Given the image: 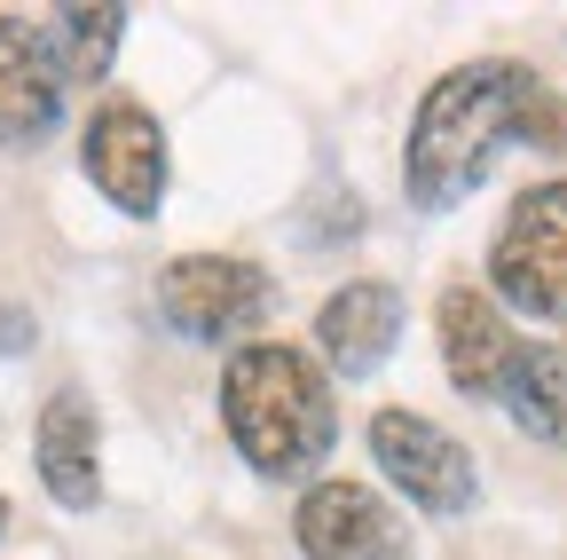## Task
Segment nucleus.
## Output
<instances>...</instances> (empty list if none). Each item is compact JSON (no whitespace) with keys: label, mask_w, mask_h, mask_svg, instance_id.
<instances>
[{"label":"nucleus","mask_w":567,"mask_h":560,"mask_svg":"<svg viewBox=\"0 0 567 560\" xmlns=\"http://www.w3.org/2000/svg\"><path fill=\"white\" fill-rule=\"evenodd\" d=\"M528 88L536 72L528 63H457V72H442L434 88H425L417 119H410V151H402V190L417 214H450V205H465L496 151L520 143V111H528Z\"/></svg>","instance_id":"nucleus-1"},{"label":"nucleus","mask_w":567,"mask_h":560,"mask_svg":"<svg viewBox=\"0 0 567 560\" xmlns=\"http://www.w3.org/2000/svg\"><path fill=\"white\" fill-rule=\"evenodd\" d=\"M221 427L252 458V474L300 481L331 458L339 403H331V379L316 356H300L284 339H245L221 371Z\"/></svg>","instance_id":"nucleus-2"},{"label":"nucleus","mask_w":567,"mask_h":560,"mask_svg":"<svg viewBox=\"0 0 567 560\" xmlns=\"http://www.w3.org/2000/svg\"><path fill=\"white\" fill-rule=\"evenodd\" d=\"M488 285L505 308L559 324L567 316V182H536L513 197L505 230L488 245Z\"/></svg>","instance_id":"nucleus-3"},{"label":"nucleus","mask_w":567,"mask_h":560,"mask_svg":"<svg viewBox=\"0 0 567 560\" xmlns=\"http://www.w3.org/2000/svg\"><path fill=\"white\" fill-rule=\"evenodd\" d=\"M371 458H379V474L402 489V498H410L417 513H434V521H457V513H473V498H481L473 450H465L450 427L417 418V410H379V418H371Z\"/></svg>","instance_id":"nucleus-4"},{"label":"nucleus","mask_w":567,"mask_h":560,"mask_svg":"<svg viewBox=\"0 0 567 560\" xmlns=\"http://www.w3.org/2000/svg\"><path fill=\"white\" fill-rule=\"evenodd\" d=\"M268 301H276L268 268L229 261V253H182V261H166V276H158V308H166L174 332H189V339H237V332H252V324L268 316Z\"/></svg>","instance_id":"nucleus-5"},{"label":"nucleus","mask_w":567,"mask_h":560,"mask_svg":"<svg viewBox=\"0 0 567 560\" xmlns=\"http://www.w3.org/2000/svg\"><path fill=\"white\" fill-rule=\"evenodd\" d=\"M80 166H87V182L118 205L126 222H151L158 197H166V134H158V119L142 111V103L118 95V103H103V111L87 119Z\"/></svg>","instance_id":"nucleus-6"},{"label":"nucleus","mask_w":567,"mask_h":560,"mask_svg":"<svg viewBox=\"0 0 567 560\" xmlns=\"http://www.w3.org/2000/svg\"><path fill=\"white\" fill-rule=\"evenodd\" d=\"M292 537L308 560H410V521L363 481H316L292 513Z\"/></svg>","instance_id":"nucleus-7"},{"label":"nucleus","mask_w":567,"mask_h":560,"mask_svg":"<svg viewBox=\"0 0 567 560\" xmlns=\"http://www.w3.org/2000/svg\"><path fill=\"white\" fill-rule=\"evenodd\" d=\"M63 63L48 48V24L0 17V151H32L63 119Z\"/></svg>","instance_id":"nucleus-8"},{"label":"nucleus","mask_w":567,"mask_h":560,"mask_svg":"<svg viewBox=\"0 0 567 560\" xmlns=\"http://www.w3.org/2000/svg\"><path fill=\"white\" fill-rule=\"evenodd\" d=\"M402 339V293L386 285V276H354V285H339L316 316V347L323 364L339 379H371Z\"/></svg>","instance_id":"nucleus-9"},{"label":"nucleus","mask_w":567,"mask_h":560,"mask_svg":"<svg viewBox=\"0 0 567 560\" xmlns=\"http://www.w3.org/2000/svg\"><path fill=\"white\" fill-rule=\"evenodd\" d=\"M513 356H520V339H513L505 308H496L481 285H450L442 293V364H450V379L488 403V395H505Z\"/></svg>","instance_id":"nucleus-10"},{"label":"nucleus","mask_w":567,"mask_h":560,"mask_svg":"<svg viewBox=\"0 0 567 560\" xmlns=\"http://www.w3.org/2000/svg\"><path fill=\"white\" fill-rule=\"evenodd\" d=\"M40 458V481H48V498L55 506H71V513H87L95 498H103V458H95V403L80 395V387H63V395H48V410H40V442H32Z\"/></svg>","instance_id":"nucleus-11"},{"label":"nucleus","mask_w":567,"mask_h":560,"mask_svg":"<svg viewBox=\"0 0 567 560\" xmlns=\"http://www.w3.org/2000/svg\"><path fill=\"white\" fill-rule=\"evenodd\" d=\"M496 403L513 410L520 435L567 450V347H520V356H513V379H505V395H496Z\"/></svg>","instance_id":"nucleus-12"},{"label":"nucleus","mask_w":567,"mask_h":560,"mask_svg":"<svg viewBox=\"0 0 567 560\" xmlns=\"http://www.w3.org/2000/svg\"><path fill=\"white\" fill-rule=\"evenodd\" d=\"M118 32H126V9H55L48 48L63 63V80H103L118 55Z\"/></svg>","instance_id":"nucleus-13"},{"label":"nucleus","mask_w":567,"mask_h":560,"mask_svg":"<svg viewBox=\"0 0 567 560\" xmlns=\"http://www.w3.org/2000/svg\"><path fill=\"white\" fill-rule=\"evenodd\" d=\"M0 347H24V316L17 308H0Z\"/></svg>","instance_id":"nucleus-14"},{"label":"nucleus","mask_w":567,"mask_h":560,"mask_svg":"<svg viewBox=\"0 0 567 560\" xmlns=\"http://www.w3.org/2000/svg\"><path fill=\"white\" fill-rule=\"evenodd\" d=\"M0 529H9V498H0Z\"/></svg>","instance_id":"nucleus-15"}]
</instances>
